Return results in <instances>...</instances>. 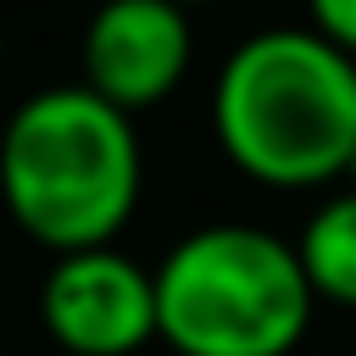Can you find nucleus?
Returning <instances> with one entry per match:
<instances>
[{"mask_svg": "<svg viewBox=\"0 0 356 356\" xmlns=\"http://www.w3.org/2000/svg\"><path fill=\"white\" fill-rule=\"evenodd\" d=\"M289 245L300 256L312 295L356 312V189L339 184L334 195H323Z\"/></svg>", "mask_w": 356, "mask_h": 356, "instance_id": "nucleus-6", "label": "nucleus"}, {"mask_svg": "<svg viewBox=\"0 0 356 356\" xmlns=\"http://www.w3.org/2000/svg\"><path fill=\"white\" fill-rule=\"evenodd\" d=\"M145 195L134 117L83 83L33 89L0 128V200L50 256L111 245Z\"/></svg>", "mask_w": 356, "mask_h": 356, "instance_id": "nucleus-2", "label": "nucleus"}, {"mask_svg": "<svg viewBox=\"0 0 356 356\" xmlns=\"http://www.w3.org/2000/svg\"><path fill=\"white\" fill-rule=\"evenodd\" d=\"M211 134L261 189H328L356 156V56L306 22L245 33L211 83Z\"/></svg>", "mask_w": 356, "mask_h": 356, "instance_id": "nucleus-1", "label": "nucleus"}, {"mask_svg": "<svg viewBox=\"0 0 356 356\" xmlns=\"http://www.w3.org/2000/svg\"><path fill=\"white\" fill-rule=\"evenodd\" d=\"M339 184H350V189H356V156H350V167H345V178H339Z\"/></svg>", "mask_w": 356, "mask_h": 356, "instance_id": "nucleus-8", "label": "nucleus"}, {"mask_svg": "<svg viewBox=\"0 0 356 356\" xmlns=\"http://www.w3.org/2000/svg\"><path fill=\"white\" fill-rule=\"evenodd\" d=\"M172 6H184V11H189V6H211V0H172Z\"/></svg>", "mask_w": 356, "mask_h": 356, "instance_id": "nucleus-9", "label": "nucleus"}, {"mask_svg": "<svg viewBox=\"0 0 356 356\" xmlns=\"http://www.w3.org/2000/svg\"><path fill=\"white\" fill-rule=\"evenodd\" d=\"M39 323L67 356H134L156 339V273L117 245L56 256L39 284Z\"/></svg>", "mask_w": 356, "mask_h": 356, "instance_id": "nucleus-4", "label": "nucleus"}, {"mask_svg": "<svg viewBox=\"0 0 356 356\" xmlns=\"http://www.w3.org/2000/svg\"><path fill=\"white\" fill-rule=\"evenodd\" d=\"M306 28H317L328 44H339L345 56H356V0H306Z\"/></svg>", "mask_w": 356, "mask_h": 356, "instance_id": "nucleus-7", "label": "nucleus"}, {"mask_svg": "<svg viewBox=\"0 0 356 356\" xmlns=\"http://www.w3.org/2000/svg\"><path fill=\"white\" fill-rule=\"evenodd\" d=\"M83 89L117 106L122 117H139L178 95L195 61V28L189 11L172 0H100L78 39Z\"/></svg>", "mask_w": 356, "mask_h": 356, "instance_id": "nucleus-5", "label": "nucleus"}, {"mask_svg": "<svg viewBox=\"0 0 356 356\" xmlns=\"http://www.w3.org/2000/svg\"><path fill=\"white\" fill-rule=\"evenodd\" d=\"M156 339L178 356H295L312 284L289 239L256 222L189 228L156 267Z\"/></svg>", "mask_w": 356, "mask_h": 356, "instance_id": "nucleus-3", "label": "nucleus"}]
</instances>
